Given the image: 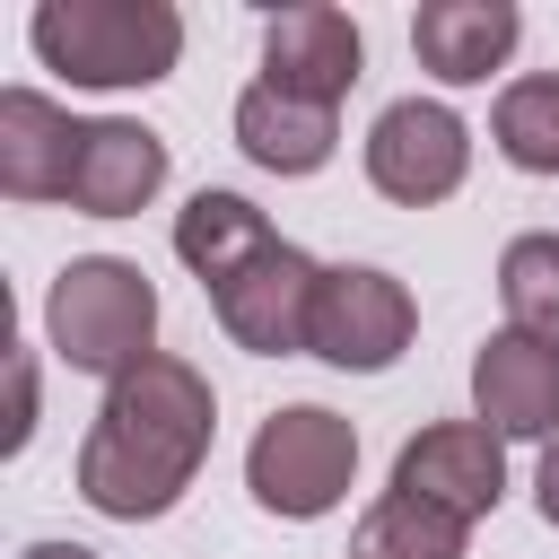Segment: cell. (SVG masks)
<instances>
[{
	"instance_id": "11",
	"label": "cell",
	"mask_w": 559,
	"mask_h": 559,
	"mask_svg": "<svg viewBox=\"0 0 559 559\" xmlns=\"http://www.w3.org/2000/svg\"><path fill=\"white\" fill-rule=\"evenodd\" d=\"M166 183V140L148 122H79V166H70V210L79 218H140Z\"/></svg>"
},
{
	"instance_id": "8",
	"label": "cell",
	"mask_w": 559,
	"mask_h": 559,
	"mask_svg": "<svg viewBox=\"0 0 559 559\" xmlns=\"http://www.w3.org/2000/svg\"><path fill=\"white\" fill-rule=\"evenodd\" d=\"M393 489L402 498H428V507H445L463 524H480L507 498V437L480 428V419H437V428H419L393 454Z\"/></svg>"
},
{
	"instance_id": "19",
	"label": "cell",
	"mask_w": 559,
	"mask_h": 559,
	"mask_svg": "<svg viewBox=\"0 0 559 559\" xmlns=\"http://www.w3.org/2000/svg\"><path fill=\"white\" fill-rule=\"evenodd\" d=\"M26 437H35V358L17 349V358H9V437H0V445L17 454Z\"/></svg>"
},
{
	"instance_id": "12",
	"label": "cell",
	"mask_w": 559,
	"mask_h": 559,
	"mask_svg": "<svg viewBox=\"0 0 559 559\" xmlns=\"http://www.w3.org/2000/svg\"><path fill=\"white\" fill-rule=\"evenodd\" d=\"M515 35H524L515 0H428V9L411 17V52H419V70L445 79V87H480L489 70H507Z\"/></svg>"
},
{
	"instance_id": "3",
	"label": "cell",
	"mask_w": 559,
	"mask_h": 559,
	"mask_svg": "<svg viewBox=\"0 0 559 559\" xmlns=\"http://www.w3.org/2000/svg\"><path fill=\"white\" fill-rule=\"evenodd\" d=\"M44 341L79 376H105V384L131 376L140 358H157L148 349L157 341V288H148V271L122 262V253H79L52 280V297H44Z\"/></svg>"
},
{
	"instance_id": "4",
	"label": "cell",
	"mask_w": 559,
	"mask_h": 559,
	"mask_svg": "<svg viewBox=\"0 0 559 559\" xmlns=\"http://www.w3.org/2000/svg\"><path fill=\"white\" fill-rule=\"evenodd\" d=\"M349 472H358V428L323 402H288L253 428L245 445V489L262 515H288V524H314L349 498Z\"/></svg>"
},
{
	"instance_id": "15",
	"label": "cell",
	"mask_w": 559,
	"mask_h": 559,
	"mask_svg": "<svg viewBox=\"0 0 559 559\" xmlns=\"http://www.w3.org/2000/svg\"><path fill=\"white\" fill-rule=\"evenodd\" d=\"M280 245V227L245 201V192H192L175 210V262L201 280V288H227L245 262H262Z\"/></svg>"
},
{
	"instance_id": "7",
	"label": "cell",
	"mask_w": 559,
	"mask_h": 559,
	"mask_svg": "<svg viewBox=\"0 0 559 559\" xmlns=\"http://www.w3.org/2000/svg\"><path fill=\"white\" fill-rule=\"evenodd\" d=\"M314 288H323V262L280 236L262 262H245L227 288H210V306H218V332H227L236 349L288 358V349H306V332H314Z\"/></svg>"
},
{
	"instance_id": "21",
	"label": "cell",
	"mask_w": 559,
	"mask_h": 559,
	"mask_svg": "<svg viewBox=\"0 0 559 559\" xmlns=\"http://www.w3.org/2000/svg\"><path fill=\"white\" fill-rule=\"evenodd\" d=\"M17 559H96V550H87V542H26Z\"/></svg>"
},
{
	"instance_id": "16",
	"label": "cell",
	"mask_w": 559,
	"mask_h": 559,
	"mask_svg": "<svg viewBox=\"0 0 559 559\" xmlns=\"http://www.w3.org/2000/svg\"><path fill=\"white\" fill-rule=\"evenodd\" d=\"M463 542H472V524H463V515H445V507H428V498L384 489V498L358 515L349 559H463Z\"/></svg>"
},
{
	"instance_id": "14",
	"label": "cell",
	"mask_w": 559,
	"mask_h": 559,
	"mask_svg": "<svg viewBox=\"0 0 559 559\" xmlns=\"http://www.w3.org/2000/svg\"><path fill=\"white\" fill-rule=\"evenodd\" d=\"M236 148L262 175H323L332 148H341V122H332V105H306V96H280V87L253 79L236 96Z\"/></svg>"
},
{
	"instance_id": "18",
	"label": "cell",
	"mask_w": 559,
	"mask_h": 559,
	"mask_svg": "<svg viewBox=\"0 0 559 559\" xmlns=\"http://www.w3.org/2000/svg\"><path fill=\"white\" fill-rule=\"evenodd\" d=\"M498 297H507V332L559 341V236H515L498 253Z\"/></svg>"
},
{
	"instance_id": "6",
	"label": "cell",
	"mask_w": 559,
	"mask_h": 559,
	"mask_svg": "<svg viewBox=\"0 0 559 559\" xmlns=\"http://www.w3.org/2000/svg\"><path fill=\"white\" fill-rule=\"evenodd\" d=\"M463 175H472V131H463L454 105L402 96V105L376 114V131H367V183H376L384 201L428 210V201H445Z\"/></svg>"
},
{
	"instance_id": "10",
	"label": "cell",
	"mask_w": 559,
	"mask_h": 559,
	"mask_svg": "<svg viewBox=\"0 0 559 559\" xmlns=\"http://www.w3.org/2000/svg\"><path fill=\"white\" fill-rule=\"evenodd\" d=\"M472 411L498 437H559V341L489 332L472 358Z\"/></svg>"
},
{
	"instance_id": "20",
	"label": "cell",
	"mask_w": 559,
	"mask_h": 559,
	"mask_svg": "<svg viewBox=\"0 0 559 559\" xmlns=\"http://www.w3.org/2000/svg\"><path fill=\"white\" fill-rule=\"evenodd\" d=\"M533 507H542V524H559V437L542 445V472H533Z\"/></svg>"
},
{
	"instance_id": "5",
	"label": "cell",
	"mask_w": 559,
	"mask_h": 559,
	"mask_svg": "<svg viewBox=\"0 0 559 559\" xmlns=\"http://www.w3.org/2000/svg\"><path fill=\"white\" fill-rule=\"evenodd\" d=\"M411 332H419V306H411V288H402L393 271H376V262H332V271H323V288H314V332H306V349H314L323 367H341V376H384V367L411 349Z\"/></svg>"
},
{
	"instance_id": "9",
	"label": "cell",
	"mask_w": 559,
	"mask_h": 559,
	"mask_svg": "<svg viewBox=\"0 0 559 559\" xmlns=\"http://www.w3.org/2000/svg\"><path fill=\"white\" fill-rule=\"evenodd\" d=\"M367 70V44L349 26V9L332 0H297L262 26V87L280 96H306V105H341Z\"/></svg>"
},
{
	"instance_id": "2",
	"label": "cell",
	"mask_w": 559,
	"mask_h": 559,
	"mask_svg": "<svg viewBox=\"0 0 559 559\" xmlns=\"http://www.w3.org/2000/svg\"><path fill=\"white\" fill-rule=\"evenodd\" d=\"M26 44L70 87H157L183 61V17L166 0H44Z\"/></svg>"
},
{
	"instance_id": "1",
	"label": "cell",
	"mask_w": 559,
	"mask_h": 559,
	"mask_svg": "<svg viewBox=\"0 0 559 559\" xmlns=\"http://www.w3.org/2000/svg\"><path fill=\"white\" fill-rule=\"evenodd\" d=\"M218 437V393L192 358H140L131 376L105 384L96 402V428L79 437V498L114 524H148L166 515L192 480H201V454Z\"/></svg>"
},
{
	"instance_id": "17",
	"label": "cell",
	"mask_w": 559,
	"mask_h": 559,
	"mask_svg": "<svg viewBox=\"0 0 559 559\" xmlns=\"http://www.w3.org/2000/svg\"><path fill=\"white\" fill-rule=\"evenodd\" d=\"M489 140H498L507 166H524V175H559V70L507 79V87H498V114H489Z\"/></svg>"
},
{
	"instance_id": "13",
	"label": "cell",
	"mask_w": 559,
	"mask_h": 559,
	"mask_svg": "<svg viewBox=\"0 0 559 559\" xmlns=\"http://www.w3.org/2000/svg\"><path fill=\"white\" fill-rule=\"evenodd\" d=\"M70 166H79V122L35 87H0V192L70 201Z\"/></svg>"
}]
</instances>
